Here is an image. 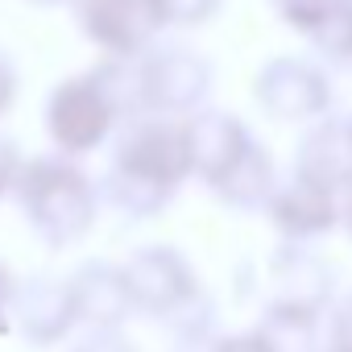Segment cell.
Returning <instances> with one entry per match:
<instances>
[{"mask_svg":"<svg viewBox=\"0 0 352 352\" xmlns=\"http://www.w3.org/2000/svg\"><path fill=\"white\" fill-rule=\"evenodd\" d=\"M336 195H340V191H331V187L307 179V174H298L294 183H286V187L274 195V224H278L282 232L298 236V241L323 236V232L336 228V220L344 216V208H340Z\"/></svg>","mask_w":352,"mask_h":352,"instance_id":"6da1fadb","label":"cell"},{"mask_svg":"<svg viewBox=\"0 0 352 352\" xmlns=\"http://www.w3.org/2000/svg\"><path fill=\"white\" fill-rule=\"evenodd\" d=\"M261 100L282 116V120H307V116H319L331 100L327 91V79L307 67V63H274L261 79Z\"/></svg>","mask_w":352,"mask_h":352,"instance_id":"7a4b0ae2","label":"cell"},{"mask_svg":"<svg viewBox=\"0 0 352 352\" xmlns=\"http://www.w3.org/2000/svg\"><path fill=\"white\" fill-rule=\"evenodd\" d=\"M286 17L327 58L352 63V0H286Z\"/></svg>","mask_w":352,"mask_h":352,"instance_id":"3957f363","label":"cell"},{"mask_svg":"<svg viewBox=\"0 0 352 352\" xmlns=\"http://www.w3.org/2000/svg\"><path fill=\"white\" fill-rule=\"evenodd\" d=\"M298 174H307V179H315L331 191H348L352 187V120L319 124L302 145V170Z\"/></svg>","mask_w":352,"mask_h":352,"instance_id":"277c9868","label":"cell"},{"mask_svg":"<svg viewBox=\"0 0 352 352\" xmlns=\"http://www.w3.org/2000/svg\"><path fill=\"white\" fill-rule=\"evenodd\" d=\"M344 220H348V228H352V187H348V199H344Z\"/></svg>","mask_w":352,"mask_h":352,"instance_id":"5b68a950","label":"cell"}]
</instances>
